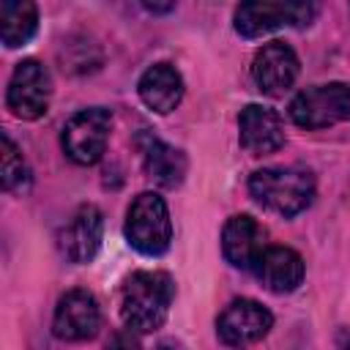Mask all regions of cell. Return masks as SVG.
<instances>
[{"label": "cell", "mask_w": 350, "mask_h": 350, "mask_svg": "<svg viewBox=\"0 0 350 350\" xmlns=\"http://www.w3.org/2000/svg\"><path fill=\"white\" fill-rule=\"evenodd\" d=\"M254 276L265 290L284 295L304 282V260L287 246H268L254 265Z\"/></svg>", "instance_id": "cell-14"}, {"label": "cell", "mask_w": 350, "mask_h": 350, "mask_svg": "<svg viewBox=\"0 0 350 350\" xmlns=\"http://www.w3.org/2000/svg\"><path fill=\"white\" fill-rule=\"evenodd\" d=\"M137 93L139 98L145 101V107H150L153 112L159 115H167L172 112L180 98H183V77L175 66L170 63H156L150 66L139 82H137Z\"/></svg>", "instance_id": "cell-15"}, {"label": "cell", "mask_w": 350, "mask_h": 350, "mask_svg": "<svg viewBox=\"0 0 350 350\" xmlns=\"http://www.w3.org/2000/svg\"><path fill=\"white\" fill-rule=\"evenodd\" d=\"M38 27V11L30 0H3L0 3V38L5 46H22L33 38Z\"/></svg>", "instance_id": "cell-17"}, {"label": "cell", "mask_w": 350, "mask_h": 350, "mask_svg": "<svg viewBox=\"0 0 350 350\" xmlns=\"http://www.w3.org/2000/svg\"><path fill=\"white\" fill-rule=\"evenodd\" d=\"M265 230L257 219L241 213L227 219L224 230H221V254L230 265L243 268V271H254L257 260L265 252Z\"/></svg>", "instance_id": "cell-12"}, {"label": "cell", "mask_w": 350, "mask_h": 350, "mask_svg": "<svg viewBox=\"0 0 350 350\" xmlns=\"http://www.w3.org/2000/svg\"><path fill=\"white\" fill-rule=\"evenodd\" d=\"M350 118V85L328 82L301 90L290 101V120L301 129H325Z\"/></svg>", "instance_id": "cell-4"}, {"label": "cell", "mask_w": 350, "mask_h": 350, "mask_svg": "<svg viewBox=\"0 0 350 350\" xmlns=\"http://www.w3.org/2000/svg\"><path fill=\"white\" fill-rule=\"evenodd\" d=\"M238 137H241L243 150L252 156H265L284 145V129H282L279 115L262 104H249L241 109Z\"/></svg>", "instance_id": "cell-13"}, {"label": "cell", "mask_w": 350, "mask_h": 350, "mask_svg": "<svg viewBox=\"0 0 350 350\" xmlns=\"http://www.w3.org/2000/svg\"><path fill=\"white\" fill-rule=\"evenodd\" d=\"M273 325V314L252 301V298H235L224 306V312L216 320V334L230 347H246L260 342Z\"/></svg>", "instance_id": "cell-8"}, {"label": "cell", "mask_w": 350, "mask_h": 350, "mask_svg": "<svg viewBox=\"0 0 350 350\" xmlns=\"http://www.w3.org/2000/svg\"><path fill=\"white\" fill-rule=\"evenodd\" d=\"M249 191L262 208L279 216H295L314 197V175L304 167H262L252 172Z\"/></svg>", "instance_id": "cell-2"}, {"label": "cell", "mask_w": 350, "mask_h": 350, "mask_svg": "<svg viewBox=\"0 0 350 350\" xmlns=\"http://www.w3.org/2000/svg\"><path fill=\"white\" fill-rule=\"evenodd\" d=\"M314 19V5L312 3H265V0H249L235 8V30L243 38H257L265 36L276 27L295 25L304 27Z\"/></svg>", "instance_id": "cell-7"}, {"label": "cell", "mask_w": 350, "mask_h": 350, "mask_svg": "<svg viewBox=\"0 0 350 350\" xmlns=\"http://www.w3.org/2000/svg\"><path fill=\"white\" fill-rule=\"evenodd\" d=\"M98 325H101V309H98V301L93 298V293L68 290L57 301L55 320H52V331H55L57 339L85 342V339L96 336Z\"/></svg>", "instance_id": "cell-9"}, {"label": "cell", "mask_w": 350, "mask_h": 350, "mask_svg": "<svg viewBox=\"0 0 350 350\" xmlns=\"http://www.w3.org/2000/svg\"><path fill=\"white\" fill-rule=\"evenodd\" d=\"M49 96H52V77L44 68V63L33 57L16 63L5 90V107L11 109V115L22 120H36L46 112Z\"/></svg>", "instance_id": "cell-6"}, {"label": "cell", "mask_w": 350, "mask_h": 350, "mask_svg": "<svg viewBox=\"0 0 350 350\" xmlns=\"http://www.w3.org/2000/svg\"><path fill=\"white\" fill-rule=\"evenodd\" d=\"M139 153H142V167H145V175L164 186V189H175L180 186L183 175H186V156L167 145L164 139L153 137V134H142L139 137Z\"/></svg>", "instance_id": "cell-16"}, {"label": "cell", "mask_w": 350, "mask_h": 350, "mask_svg": "<svg viewBox=\"0 0 350 350\" xmlns=\"http://www.w3.org/2000/svg\"><path fill=\"white\" fill-rule=\"evenodd\" d=\"M104 350H142V342H139V334L131 331V328H123V331H115L107 342Z\"/></svg>", "instance_id": "cell-19"}, {"label": "cell", "mask_w": 350, "mask_h": 350, "mask_svg": "<svg viewBox=\"0 0 350 350\" xmlns=\"http://www.w3.org/2000/svg\"><path fill=\"white\" fill-rule=\"evenodd\" d=\"M104 216L96 205H79L57 232V249L68 262H90L101 246Z\"/></svg>", "instance_id": "cell-10"}, {"label": "cell", "mask_w": 350, "mask_h": 350, "mask_svg": "<svg viewBox=\"0 0 350 350\" xmlns=\"http://www.w3.org/2000/svg\"><path fill=\"white\" fill-rule=\"evenodd\" d=\"M175 284L164 271H137L126 279L120 293V317L126 328L137 334H150L164 325Z\"/></svg>", "instance_id": "cell-1"}, {"label": "cell", "mask_w": 350, "mask_h": 350, "mask_svg": "<svg viewBox=\"0 0 350 350\" xmlns=\"http://www.w3.org/2000/svg\"><path fill=\"white\" fill-rule=\"evenodd\" d=\"M3 150H0V180L5 191H22L30 183V170L19 153V148L11 142L8 134H3Z\"/></svg>", "instance_id": "cell-18"}, {"label": "cell", "mask_w": 350, "mask_h": 350, "mask_svg": "<svg viewBox=\"0 0 350 350\" xmlns=\"http://www.w3.org/2000/svg\"><path fill=\"white\" fill-rule=\"evenodd\" d=\"M298 77V55L284 41H271L252 60V79L268 96H282Z\"/></svg>", "instance_id": "cell-11"}, {"label": "cell", "mask_w": 350, "mask_h": 350, "mask_svg": "<svg viewBox=\"0 0 350 350\" xmlns=\"http://www.w3.org/2000/svg\"><path fill=\"white\" fill-rule=\"evenodd\" d=\"M156 350H183V345H180V342L167 339V342H159V345H156Z\"/></svg>", "instance_id": "cell-20"}, {"label": "cell", "mask_w": 350, "mask_h": 350, "mask_svg": "<svg viewBox=\"0 0 350 350\" xmlns=\"http://www.w3.org/2000/svg\"><path fill=\"white\" fill-rule=\"evenodd\" d=\"M126 241L148 257L164 254L170 241H172V221L167 202L156 191H142L131 200L126 211V224H123Z\"/></svg>", "instance_id": "cell-3"}, {"label": "cell", "mask_w": 350, "mask_h": 350, "mask_svg": "<svg viewBox=\"0 0 350 350\" xmlns=\"http://www.w3.org/2000/svg\"><path fill=\"white\" fill-rule=\"evenodd\" d=\"M109 129H112V115L104 107H90V109H79L77 115L68 118V123L63 126V137L60 145L66 150V156L74 164H96L104 150H107V139H109Z\"/></svg>", "instance_id": "cell-5"}]
</instances>
